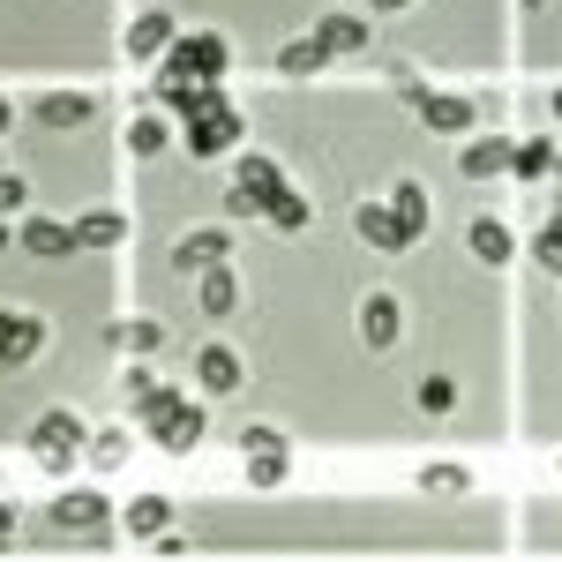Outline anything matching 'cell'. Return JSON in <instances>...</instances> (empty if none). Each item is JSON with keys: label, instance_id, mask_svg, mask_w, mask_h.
<instances>
[{"label": "cell", "instance_id": "6da1fadb", "mask_svg": "<svg viewBox=\"0 0 562 562\" xmlns=\"http://www.w3.org/2000/svg\"><path fill=\"white\" fill-rule=\"evenodd\" d=\"M83 450H90L83 413H68V405L38 413V428H31V458H38L45 473H76V458H83Z\"/></svg>", "mask_w": 562, "mask_h": 562}, {"label": "cell", "instance_id": "ab89813d", "mask_svg": "<svg viewBox=\"0 0 562 562\" xmlns=\"http://www.w3.org/2000/svg\"><path fill=\"white\" fill-rule=\"evenodd\" d=\"M525 8H548V0H525Z\"/></svg>", "mask_w": 562, "mask_h": 562}, {"label": "cell", "instance_id": "8d00e7d4", "mask_svg": "<svg viewBox=\"0 0 562 562\" xmlns=\"http://www.w3.org/2000/svg\"><path fill=\"white\" fill-rule=\"evenodd\" d=\"M8 121H15V113H8V98H0V128H8Z\"/></svg>", "mask_w": 562, "mask_h": 562}, {"label": "cell", "instance_id": "74e56055", "mask_svg": "<svg viewBox=\"0 0 562 562\" xmlns=\"http://www.w3.org/2000/svg\"><path fill=\"white\" fill-rule=\"evenodd\" d=\"M375 8H413V0H375Z\"/></svg>", "mask_w": 562, "mask_h": 562}, {"label": "cell", "instance_id": "f546056e", "mask_svg": "<svg viewBox=\"0 0 562 562\" xmlns=\"http://www.w3.org/2000/svg\"><path fill=\"white\" fill-rule=\"evenodd\" d=\"M323 60H330V53H323V45H315V38H293V45H285V53H278V68H285V76H315Z\"/></svg>", "mask_w": 562, "mask_h": 562}, {"label": "cell", "instance_id": "ffe728a7", "mask_svg": "<svg viewBox=\"0 0 562 562\" xmlns=\"http://www.w3.org/2000/svg\"><path fill=\"white\" fill-rule=\"evenodd\" d=\"M390 211H397V225L420 240V233H428V188H420V180H397V188H390Z\"/></svg>", "mask_w": 562, "mask_h": 562}, {"label": "cell", "instance_id": "e575fe53", "mask_svg": "<svg viewBox=\"0 0 562 562\" xmlns=\"http://www.w3.org/2000/svg\"><path fill=\"white\" fill-rule=\"evenodd\" d=\"M23 203H31V188H23L15 173H0V217H8V211H23Z\"/></svg>", "mask_w": 562, "mask_h": 562}, {"label": "cell", "instance_id": "5bb4252c", "mask_svg": "<svg viewBox=\"0 0 562 562\" xmlns=\"http://www.w3.org/2000/svg\"><path fill=\"white\" fill-rule=\"evenodd\" d=\"M503 166H510V143H503V135H480V143L458 150V173H465V180H495Z\"/></svg>", "mask_w": 562, "mask_h": 562}, {"label": "cell", "instance_id": "ba28073f", "mask_svg": "<svg viewBox=\"0 0 562 562\" xmlns=\"http://www.w3.org/2000/svg\"><path fill=\"white\" fill-rule=\"evenodd\" d=\"M53 525H60V532H105V495H98V487H68V495L53 503Z\"/></svg>", "mask_w": 562, "mask_h": 562}, {"label": "cell", "instance_id": "8992f818", "mask_svg": "<svg viewBox=\"0 0 562 562\" xmlns=\"http://www.w3.org/2000/svg\"><path fill=\"white\" fill-rule=\"evenodd\" d=\"M45 346V323L38 315H15V307H0V368H23L31 352Z\"/></svg>", "mask_w": 562, "mask_h": 562}, {"label": "cell", "instance_id": "83f0119b", "mask_svg": "<svg viewBox=\"0 0 562 562\" xmlns=\"http://www.w3.org/2000/svg\"><path fill=\"white\" fill-rule=\"evenodd\" d=\"M128 150L135 158H158V150H166V121H158V113H135L128 121Z\"/></svg>", "mask_w": 562, "mask_h": 562}, {"label": "cell", "instance_id": "d4e9b609", "mask_svg": "<svg viewBox=\"0 0 562 562\" xmlns=\"http://www.w3.org/2000/svg\"><path fill=\"white\" fill-rule=\"evenodd\" d=\"M113 346L121 352H158L166 346V323H150V315H143V323H113Z\"/></svg>", "mask_w": 562, "mask_h": 562}, {"label": "cell", "instance_id": "1f68e13d", "mask_svg": "<svg viewBox=\"0 0 562 562\" xmlns=\"http://www.w3.org/2000/svg\"><path fill=\"white\" fill-rule=\"evenodd\" d=\"M225 211H233V217H262V211H270V195L248 188V180H233V188H225Z\"/></svg>", "mask_w": 562, "mask_h": 562}, {"label": "cell", "instance_id": "30bf717a", "mask_svg": "<svg viewBox=\"0 0 562 562\" xmlns=\"http://www.w3.org/2000/svg\"><path fill=\"white\" fill-rule=\"evenodd\" d=\"M397 323H405V315H397V301H390V293H368V301H360V338H368L375 352L397 346Z\"/></svg>", "mask_w": 562, "mask_h": 562}, {"label": "cell", "instance_id": "484cf974", "mask_svg": "<svg viewBox=\"0 0 562 562\" xmlns=\"http://www.w3.org/2000/svg\"><path fill=\"white\" fill-rule=\"evenodd\" d=\"M90 465H98V473H121V465H128V435L98 428V435H90Z\"/></svg>", "mask_w": 562, "mask_h": 562}, {"label": "cell", "instance_id": "ac0fdd59", "mask_svg": "<svg viewBox=\"0 0 562 562\" xmlns=\"http://www.w3.org/2000/svg\"><path fill=\"white\" fill-rule=\"evenodd\" d=\"M315 45H323L330 60H338V53H360V45H368V23H360V15H323V23H315Z\"/></svg>", "mask_w": 562, "mask_h": 562}, {"label": "cell", "instance_id": "b9f144b4", "mask_svg": "<svg viewBox=\"0 0 562 562\" xmlns=\"http://www.w3.org/2000/svg\"><path fill=\"white\" fill-rule=\"evenodd\" d=\"M555 225H562V211H555Z\"/></svg>", "mask_w": 562, "mask_h": 562}, {"label": "cell", "instance_id": "603a6c76", "mask_svg": "<svg viewBox=\"0 0 562 562\" xmlns=\"http://www.w3.org/2000/svg\"><path fill=\"white\" fill-rule=\"evenodd\" d=\"M121 240H128V217H113V211H90L76 225V248H121Z\"/></svg>", "mask_w": 562, "mask_h": 562}, {"label": "cell", "instance_id": "277c9868", "mask_svg": "<svg viewBox=\"0 0 562 562\" xmlns=\"http://www.w3.org/2000/svg\"><path fill=\"white\" fill-rule=\"evenodd\" d=\"M248 487H278L285 480V435L278 428H248Z\"/></svg>", "mask_w": 562, "mask_h": 562}, {"label": "cell", "instance_id": "4316f807", "mask_svg": "<svg viewBox=\"0 0 562 562\" xmlns=\"http://www.w3.org/2000/svg\"><path fill=\"white\" fill-rule=\"evenodd\" d=\"M465 487H473L465 465H420V495H435V503H442V495H465Z\"/></svg>", "mask_w": 562, "mask_h": 562}, {"label": "cell", "instance_id": "9a60e30c", "mask_svg": "<svg viewBox=\"0 0 562 562\" xmlns=\"http://www.w3.org/2000/svg\"><path fill=\"white\" fill-rule=\"evenodd\" d=\"M465 248H473L480 262H495V270H503V262L518 256V240H510V225H503V217H473V233H465Z\"/></svg>", "mask_w": 562, "mask_h": 562}, {"label": "cell", "instance_id": "2e32d148", "mask_svg": "<svg viewBox=\"0 0 562 562\" xmlns=\"http://www.w3.org/2000/svg\"><path fill=\"white\" fill-rule=\"evenodd\" d=\"M225 248H233V240H225L217 225H203V233H188V240L173 248V262L188 270V278H195V270H211V262H225Z\"/></svg>", "mask_w": 562, "mask_h": 562}, {"label": "cell", "instance_id": "7a4b0ae2", "mask_svg": "<svg viewBox=\"0 0 562 562\" xmlns=\"http://www.w3.org/2000/svg\"><path fill=\"white\" fill-rule=\"evenodd\" d=\"M143 428H150V442H158V450H173V458H188V450L203 442V405H188V397H173V405H166V413H150Z\"/></svg>", "mask_w": 562, "mask_h": 562}, {"label": "cell", "instance_id": "836d02e7", "mask_svg": "<svg viewBox=\"0 0 562 562\" xmlns=\"http://www.w3.org/2000/svg\"><path fill=\"white\" fill-rule=\"evenodd\" d=\"M420 405H428V413H450V405H458V390L442 383V375H428V383H420Z\"/></svg>", "mask_w": 562, "mask_h": 562}, {"label": "cell", "instance_id": "7402d4cb", "mask_svg": "<svg viewBox=\"0 0 562 562\" xmlns=\"http://www.w3.org/2000/svg\"><path fill=\"white\" fill-rule=\"evenodd\" d=\"M173 397H180V390H173V383H158L150 368H135V375H128V405L143 413V420H150V413H166Z\"/></svg>", "mask_w": 562, "mask_h": 562}, {"label": "cell", "instance_id": "d590c367", "mask_svg": "<svg viewBox=\"0 0 562 562\" xmlns=\"http://www.w3.org/2000/svg\"><path fill=\"white\" fill-rule=\"evenodd\" d=\"M8 540H15V510L0 503V548H8Z\"/></svg>", "mask_w": 562, "mask_h": 562}, {"label": "cell", "instance_id": "5b68a950", "mask_svg": "<svg viewBox=\"0 0 562 562\" xmlns=\"http://www.w3.org/2000/svg\"><path fill=\"white\" fill-rule=\"evenodd\" d=\"M121 45H128V60H166V53H173V15H166V8H143Z\"/></svg>", "mask_w": 562, "mask_h": 562}, {"label": "cell", "instance_id": "4dcf8cb0", "mask_svg": "<svg viewBox=\"0 0 562 562\" xmlns=\"http://www.w3.org/2000/svg\"><path fill=\"white\" fill-rule=\"evenodd\" d=\"M532 262H540V270H555V278H562V225H555V217H548V225L532 233Z\"/></svg>", "mask_w": 562, "mask_h": 562}, {"label": "cell", "instance_id": "7c38bea8", "mask_svg": "<svg viewBox=\"0 0 562 562\" xmlns=\"http://www.w3.org/2000/svg\"><path fill=\"white\" fill-rule=\"evenodd\" d=\"M233 135H240V113L225 105V113H203V121H188V150H195V158H217Z\"/></svg>", "mask_w": 562, "mask_h": 562}, {"label": "cell", "instance_id": "f1b7e54d", "mask_svg": "<svg viewBox=\"0 0 562 562\" xmlns=\"http://www.w3.org/2000/svg\"><path fill=\"white\" fill-rule=\"evenodd\" d=\"M262 217H270L278 233H301V225H307V195H293V188H278V195H270V211H262Z\"/></svg>", "mask_w": 562, "mask_h": 562}, {"label": "cell", "instance_id": "8fae6325", "mask_svg": "<svg viewBox=\"0 0 562 562\" xmlns=\"http://www.w3.org/2000/svg\"><path fill=\"white\" fill-rule=\"evenodd\" d=\"M23 256H38V262L76 256V233H68V225H53V217H23Z\"/></svg>", "mask_w": 562, "mask_h": 562}, {"label": "cell", "instance_id": "4fadbf2b", "mask_svg": "<svg viewBox=\"0 0 562 562\" xmlns=\"http://www.w3.org/2000/svg\"><path fill=\"white\" fill-rule=\"evenodd\" d=\"M195 383L211 390V397H225V390H240V360L225 346H195Z\"/></svg>", "mask_w": 562, "mask_h": 562}, {"label": "cell", "instance_id": "e0dca14e", "mask_svg": "<svg viewBox=\"0 0 562 562\" xmlns=\"http://www.w3.org/2000/svg\"><path fill=\"white\" fill-rule=\"evenodd\" d=\"M121 525H128L135 540H158V532L173 525V503H166V495H135L128 510H121Z\"/></svg>", "mask_w": 562, "mask_h": 562}, {"label": "cell", "instance_id": "d6a6232c", "mask_svg": "<svg viewBox=\"0 0 562 562\" xmlns=\"http://www.w3.org/2000/svg\"><path fill=\"white\" fill-rule=\"evenodd\" d=\"M240 180H248V188H262V195H278V188H285V173H278L270 158H240Z\"/></svg>", "mask_w": 562, "mask_h": 562}, {"label": "cell", "instance_id": "9c48e42d", "mask_svg": "<svg viewBox=\"0 0 562 562\" xmlns=\"http://www.w3.org/2000/svg\"><path fill=\"white\" fill-rule=\"evenodd\" d=\"M352 225H360V240H368V248H383V256L413 248V233L397 225V211H390V203H360V217H352Z\"/></svg>", "mask_w": 562, "mask_h": 562}, {"label": "cell", "instance_id": "cb8c5ba5", "mask_svg": "<svg viewBox=\"0 0 562 562\" xmlns=\"http://www.w3.org/2000/svg\"><path fill=\"white\" fill-rule=\"evenodd\" d=\"M510 173L548 180V173H555V143H532V135H525V143H510Z\"/></svg>", "mask_w": 562, "mask_h": 562}, {"label": "cell", "instance_id": "44dd1931", "mask_svg": "<svg viewBox=\"0 0 562 562\" xmlns=\"http://www.w3.org/2000/svg\"><path fill=\"white\" fill-rule=\"evenodd\" d=\"M38 121H45V128H83V121H90V98H76V90H45V98H38Z\"/></svg>", "mask_w": 562, "mask_h": 562}, {"label": "cell", "instance_id": "3957f363", "mask_svg": "<svg viewBox=\"0 0 562 562\" xmlns=\"http://www.w3.org/2000/svg\"><path fill=\"white\" fill-rule=\"evenodd\" d=\"M166 76L217 83V76H225V38H173V53H166Z\"/></svg>", "mask_w": 562, "mask_h": 562}, {"label": "cell", "instance_id": "60d3db41", "mask_svg": "<svg viewBox=\"0 0 562 562\" xmlns=\"http://www.w3.org/2000/svg\"><path fill=\"white\" fill-rule=\"evenodd\" d=\"M0 248H8V225H0Z\"/></svg>", "mask_w": 562, "mask_h": 562}, {"label": "cell", "instance_id": "f35d334b", "mask_svg": "<svg viewBox=\"0 0 562 562\" xmlns=\"http://www.w3.org/2000/svg\"><path fill=\"white\" fill-rule=\"evenodd\" d=\"M555 121H562V90H555Z\"/></svg>", "mask_w": 562, "mask_h": 562}, {"label": "cell", "instance_id": "52a82bcc", "mask_svg": "<svg viewBox=\"0 0 562 562\" xmlns=\"http://www.w3.org/2000/svg\"><path fill=\"white\" fill-rule=\"evenodd\" d=\"M413 105H420V121H428L435 135H465L473 128V98H458V90H420Z\"/></svg>", "mask_w": 562, "mask_h": 562}, {"label": "cell", "instance_id": "d6986e66", "mask_svg": "<svg viewBox=\"0 0 562 562\" xmlns=\"http://www.w3.org/2000/svg\"><path fill=\"white\" fill-rule=\"evenodd\" d=\"M195 301H203V315H233V270L225 262H211V270H195Z\"/></svg>", "mask_w": 562, "mask_h": 562}]
</instances>
